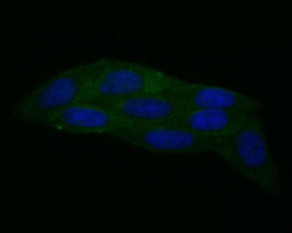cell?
Here are the masks:
<instances>
[{
  "label": "cell",
  "mask_w": 292,
  "mask_h": 233,
  "mask_svg": "<svg viewBox=\"0 0 292 233\" xmlns=\"http://www.w3.org/2000/svg\"><path fill=\"white\" fill-rule=\"evenodd\" d=\"M260 112L253 111L233 132L215 137L212 151L268 195L277 196L281 192V180L266 137Z\"/></svg>",
  "instance_id": "obj_1"
},
{
  "label": "cell",
  "mask_w": 292,
  "mask_h": 233,
  "mask_svg": "<svg viewBox=\"0 0 292 233\" xmlns=\"http://www.w3.org/2000/svg\"><path fill=\"white\" fill-rule=\"evenodd\" d=\"M98 62L95 77L76 103H94L136 94L163 92L183 80L139 63L111 58Z\"/></svg>",
  "instance_id": "obj_2"
},
{
  "label": "cell",
  "mask_w": 292,
  "mask_h": 233,
  "mask_svg": "<svg viewBox=\"0 0 292 233\" xmlns=\"http://www.w3.org/2000/svg\"><path fill=\"white\" fill-rule=\"evenodd\" d=\"M98 60L65 70L15 102L12 115L35 123L44 115L76 103L88 88L98 69Z\"/></svg>",
  "instance_id": "obj_3"
},
{
  "label": "cell",
  "mask_w": 292,
  "mask_h": 233,
  "mask_svg": "<svg viewBox=\"0 0 292 233\" xmlns=\"http://www.w3.org/2000/svg\"><path fill=\"white\" fill-rule=\"evenodd\" d=\"M115 137L149 151L167 154H195L212 151L215 137L162 124H139L120 130Z\"/></svg>",
  "instance_id": "obj_4"
},
{
  "label": "cell",
  "mask_w": 292,
  "mask_h": 233,
  "mask_svg": "<svg viewBox=\"0 0 292 233\" xmlns=\"http://www.w3.org/2000/svg\"><path fill=\"white\" fill-rule=\"evenodd\" d=\"M35 124L73 134L113 137L123 128L139 124L93 103L71 104L44 115Z\"/></svg>",
  "instance_id": "obj_5"
},
{
  "label": "cell",
  "mask_w": 292,
  "mask_h": 233,
  "mask_svg": "<svg viewBox=\"0 0 292 233\" xmlns=\"http://www.w3.org/2000/svg\"><path fill=\"white\" fill-rule=\"evenodd\" d=\"M186 109H234L261 111L262 103L241 92L216 85L183 80L163 92Z\"/></svg>",
  "instance_id": "obj_6"
},
{
  "label": "cell",
  "mask_w": 292,
  "mask_h": 233,
  "mask_svg": "<svg viewBox=\"0 0 292 233\" xmlns=\"http://www.w3.org/2000/svg\"><path fill=\"white\" fill-rule=\"evenodd\" d=\"M93 103L139 124H161L185 109L163 92L136 94Z\"/></svg>",
  "instance_id": "obj_7"
},
{
  "label": "cell",
  "mask_w": 292,
  "mask_h": 233,
  "mask_svg": "<svg viewBox=\"0 0 292 233\" xmlns=\"http://www.w3.org/2000/svg\"><path fill=\"white\" fill-rule=\"evenodd\" d=\"M253 111L255 110L186 109L161 124L183 128L207 137H221L239 128Z\"/></svg>",
  "instance_id": "obj_8"
}]
</instances>
